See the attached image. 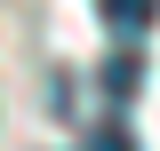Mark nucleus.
I'll use <instances>...</instances> for the list:
<instances>
[{"label":"nucleus","mask_w":160,"mask_h":151,"mask_svg":"<svg viewBox=\"0 0 160 151\" xmlns=\"http://www.w3.org/2000/svg\"><path fill=\"white\" fill-rule=\"evenodd\" d=\"M136 80H144L136 56H112V64H104V95H136Z\"/></svg>","instance_id":"nucleus-2"},{"label":"nucleus","mask_w":160,"mask_h":151,"mask_svg":"<svg viewBox=\"0 0 160 151\" xmlns=\"http://www.w3.org/2000/svg\"><path fill=\"white\" fill-rule=\"evenodd\" d=\"M152 16H160V0H104V32H120L128 48L152 32Z\"/></svg>","instance_id":"nucleus-1"},{"label":"nucleus","mask_w":160,"mask_h":151,"mask_svg":"<svg viewBox=\"0 0 160 151\" xmlns=\"http://www.w3.org/2000/svg\"><path fill=\"white\" fill-rule=\"evenodd\" d=\"M88 151H136V135L128 127H104V135H88Z\"/></svg>","instance_id":"nucleus-3"}]
</instances>
